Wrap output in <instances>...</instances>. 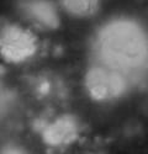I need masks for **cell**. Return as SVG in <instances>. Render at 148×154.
<instances>
[{
    "label": "cell",
    "mask_w": 148,
    "mask_h": 154,
    "mask_svg": "<svg viewBox=\"0 0 148 154\" xmlns=\"http://www.w3.org/2000/svg\"><path fill=\"white\" fill-rule=\"evenodd\" d=\"M62 5L73 15L86 16L96 9L99 0H60Z\"/></svg>",
    "instance_id": "4"
},
{
    "label": "cell",
    "mask_w": 148,
    "mask_h": 154,
    "mask_svg": "<svg viewBox=\"0 0 148 154\" xmlns=\"http://www.w3.org/2000/svg\"><path fill=\"white\" fill-rule=\"evenodd\" d=\"M36 49V36L29 30L11 22L0 26V53L8 62H23L32 57Z\"/></svg>",
    "instance_id": "1"
},
{
    "label": "cell",
    "mask_w": 148,
    "mask_h": 154,
    "mask_svg": "<svg viewBox=\"0 0 148 154\" xmlns=\"http://www.w3.org/2000/svg\"><path fill=\"white\" fill-rule=\"evenodd\" d=\"M77 136V123L74 119L64 116L58 119L56 122L49 125L45 132L43 138L49 144H66Z\"/></svg>",
    "instance_id": "3"
},
{
    "label": "cell",
    "mask_w": 148,
    "mask_h": 154,
    "mask_svg": "<svg viewBox=\"0 0 148 154\" xmlns=\"http://www.w3.org/2000/svg\"><path fill=\"white\" fill-rule=\"evenodd\" d=\"M86 84L93 97L100 100L115 96L120 93L122 86L117 75L103 68L93 69L88 74Z\"/></svg>",
    "instance_id": "2"
}]
</instances>
